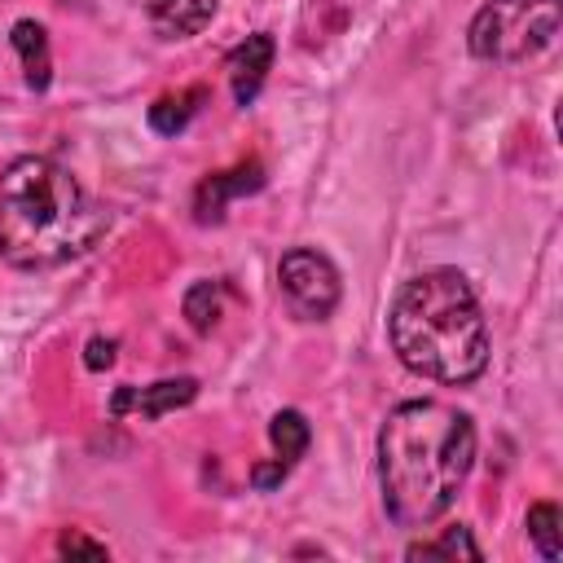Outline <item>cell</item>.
I'll return each instance as SVG.
<instances>
[{
    "mask_svg": "<svg viewBox=\"0 0 563 563\" xmlns=\"http://www.w3.org/2000/svg\"><path fill=\"white\" fill-rule=\"evenodd\" d=\"M475 462L471 413L444 400H405L378 431V488L396 528L435 523Z\"/></svg>",
    "mask_w": 563,
    "mask_h": 563,
    "instance_id": "1",
    "label": "cell"
},
{
    "mask_svg": "<svg viewBox=\"0 0 563 563\" xmlns=\"http://www.w3.org/2000/svg\"><path fill=\"white\" fill-rule=\"evenodd\" d=\"M387 339L405 369L444 387H466L488 369V325L457 268L409 277L391 299Z\"/></svg>",
    "mask_w": 563,
    "mask_h": 563,
    "instance_id": "2",
    "label": "cell"
},
{
    "mask_svg": "<svg viewBox=\"0 0 563 563\" xmlns=\"http://www.w3.org/2000/svg\"><path fill=\"white\" fill-rule=\"evenodd\" d=\"M106 229V211L84 198L75 176L53 158H18L0 172V260L44 273L88 251Z\"/></svg>",
    "mask_w": 563,
    "mask_h": 563,
    "instance_id": "3",
    "label": "cell"
},
{
    "mask_svg": "<svg viewBox=\"0 0 563 563\" xmlns=\"http://www.w3.org/2000/svg\"><path fill=\"white\" fill-rule=\"evenodd\" d=\"M559 18V0H488L466 26V48L479 62H528L554 44Z\"/></svg>",
    "mask_w": 563,
    "mask_h": 563,
    "instance_id": "4",
    "label": "cell"
},
{
    "mask_svg": "<svg viewBox=\"0 0 563 563\" xmlns=\"http://www.w3.org/2000/svg\"><path fill=\"white\" fill-rule=\"evenodd\" d=\"M277 282H282V295H286V303L299 321H325L339 308V295H343L339 268L317 246L286 251L282 264H277Z\"/></svg>",
    "mask_w": 563,
    "mask_h": 563,
    "instance_id": "5",
    "label": "cell"
},
{
    "mask_svg": "<svg viewBox=\"0 0 563 563\" xmlns=\"http://www.w3.org/2000/svg\"><path fill=\"white\" fill-rule=\"evenodd\" d=\"M264 185V167L251 158V163H238L233 172H216V176H207L202 185H198V194H194V220L198 224H216V220H224V207H229V198H242V194H255Z\"/></svg>",
    "mask_w": 563,
    "mask_h": 563,
    "instance_id": "6",
    "label": "cell"
},
{
    "mask_svg": "<svg viewBox=\"0 0 563 563\" xmlns=\"http://www.w3.org/2000/svg\"><path fill=\"white\" fill-rule=\"evenodd\" d=\"M273 53H277V44H273L268 31L246 35V40L229 53V88H233V101H238V106H251V101L260 97L264 75H268V66H273Z\"/></svg>",
    "mask_w": 563,
    "mask_h": 563,
    "instance_id": "7",
    "label": "cell"
},
{
    "mask_svg": "<svg viewBox=\"0 0 563 563\" xmlns=\"http://www.w3.org/2000/svg\"><path fill=\"white\" fill-rule=\"evenodd\" d=\"M198 396V378H163L150 387H119L110 400V413H141V418H163Z\"/></svg>",
    "mask_w": 563,
    "mask_h": 563,
    "instance_id": "8",
    "label": "cell"
},
{
    "mask_svg": "<svg viewBox=\"0 0 563 563\" xmlns=\"http://www.w3.org/2000/svg\"><path fill=\"white\" fill-rule=\"evenodd\" d=\"M216 4L220 0H145V13L163 40H189L216 18Z\"/></svg>",
    "mask_w": 563,
    "mask_h": 563,
    "instance_id": "9",
    "label": "cell"
},
{
    "mask_svg": "<svg viewBox=\"0 0 563 563\" xmlns=\"http://www.w3.org/2000/svg\"><path fill=\"white\" fill-rule=\"evenodd\" d=\"M9 40H13L18 57H22L26 84H31L35 92H44L48 79H53V57H48V35H44V26H40L35 18H18L13 31H9Z\"/></svg>",
    "mask_w": 563,
    "mask_h": 563,
    "instance_id": "10",
    "label": "cell"
},
{
    "mask_svg": "<svg viewBox=\"0 0 563 563\" xmlns=\"http://www.w3.org/2000/svg\"><path fill=\"white\" fill-rule=\"evenodd\" d=\"M268 440H273V449H277V457H282L286 466L299 462L303 449H308V440H312L308 418H303L299 409H282V413H273V422H268Z\"/></svg>",
    "mask_w": 563,
    "mask_h": 563,
    "instance_id": "11",
    "label": "cell"
},
{
    "mask_svg": "<svg viewBox=\"0 0 563 563\" xmlns=\"http://www.w3.org/2000/svg\"><path fill=\"white\" fill-rule=\"evenodd\" d=\"M220 308H224V286L220 282H194L189 290H185V317H189V325L198 330V334H211L216 330V321H220Z\"/></svg>",
    "mask_w": 563,
    "mask_h": 563,
    "instance_id": "12",
    "label": "cell"
},
{
    "mask_svg": "<svg viewBox=\"0 0 563 563\" xmlns=\"http://www.w3.org/2000/svg\"><path fill=\"white\" fill-rule=\"evenodd\" d=\"M194 101H202V88H189V92H180V97H158L154 106H150V128L154 132H163V136H176L189 119H194Z\"/></svg>",
    "mask_w": 563,
    "mask_h": 563,
    "instance_id": "13",
    "label": "cell"
},
{
    "mask_svg": "<svg viewBox=\"0 0 563 563\" xmlns=\"http://www.w3.org/2000/svg\"><path fill=\"white\" fill-rule=\"evenodd\" d=\"M479 559V545L471 541V532L457 523V528H444L435 541H413L405 550V559Z\"/></svg>",
    "mask_w": 563,
    "mask_h": 563,
    "instance_id": "14",
    "label": "cell"
},
{
    "mask_svg": "<svg viewBox=\"0 0 563 563\" xmlns=\"http://www.w3.org/2000/svg\"><path fill=\"white\" fill-rule=\"evenodd\" d=\"M528 537H532V545L541 550V559L559 563L563 545H559V506H554V501H537V506L528 510Z\"/></svg>",
    "mask_w": 563,
    "mask_h": 563,
    "instance_id": "15",
    "label": "cell"
},
{
    "mask_svg": "<svg viewBox=\"0 0 563 563\" xmlns=\"http://www.w3.org/2000/svg\"><path fill=\"white\" fill-rule=\"evenodd\" d=\"M114 339H88V347H84V365L88 369H110L114 365Z\"/></svg>",
    "mask_w": 563,
    "mask_h": 563,
    "instance_id": "16",
    "label": "cell"
},
{
    "mask_svg": "<svg viewBox=\"0 0 563 563\" xmlns=\"http://www.w3.org/2000/svg\"><path fill=\"white\" fill-rule=\"evenodd\" d=\"M57 550H62V554H88V559H106V545H101V541H88V537H79V532H62Z\"/></svg>",
    "mask_w": 563,
    "mask_h": 563,
    "instance_id": "17",
    "label": "cell"
},
{
    "mask_svg": "<svg viewBox=\"0 0 563 563\" xmlns=\"http://www.w3.org/2000/svg\"><path fill=\"white\" fill-rule=\"evenodd\" d=\"M286 471H290V466H286L282 457H277V462H260V466L251 471V484H255V488H273V484L286 479Z\"/></svg>",
    "mask_w": 563,
    "mask_h": 563,
    "instance_id": "18",
    "label": "cell"
}]
</instances>
